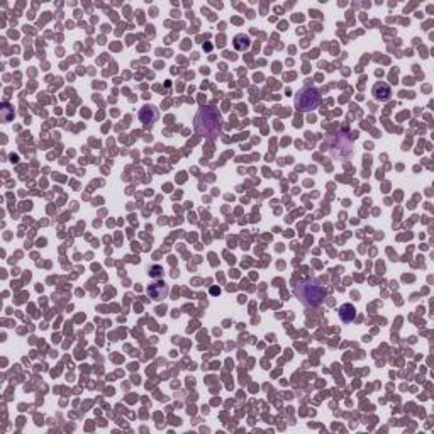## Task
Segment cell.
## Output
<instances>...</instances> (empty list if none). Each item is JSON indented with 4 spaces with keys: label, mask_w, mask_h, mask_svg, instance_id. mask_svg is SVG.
<instances>
[{
    "label": "cell",
    "mask_w": 434,
    "mask_h": 434,
    "mask_svg": "<svg viewBox=\"0 0 434 434\" xmlns=\"http://www.w3.org/2000/svg\"><path fill=\"white\" fill-rule=\"evenodd\" d=\"M195 131L207 138H217L223 133V119L214 107H202L194 119Z\"/></svg>",
    "instance_id": "obj_1"
},
{
    "label": "cell",
    "mask_w": 434,
    "mask_h": 434,
    "mask_svg": "<svg viewBox=\"0 0 434 434\" xmlns=\"http://www.w3.org/2000/svg\"><path fill=\"white\" fill-rule=\"evenodd\" d=\"M295 295L300 298V302L306 303L307 307H319L321 303L326 300L327 290L324 285H321V283L316 280H303L300 283H297Z\"/></svg>",
    "instance_id": "obj_2"
},
{
    "label": "cell",
    "mask_w": 434,
    "mask_h": 434,
    "mask_svg": "<svg viewBox=\"0 0 434 434\" xmlns=\"http://www.w3.org/2000/svg\"><path fill=\"white\" fill-rule=\"evenodd\" d=\"M321 105V94L314 86H306L297 94L295 97V107L300 112H309L314 110Z\"/></svg>",
    "instance_id": "obj_3"
},
{
    "label": "cell",
    "mask_w": 434,
    "mask_h": 434,
    "mask_svg": "<svg viewBox=\"0 0 434 434\" xmlns=\"http://www.w3.org/2000/svg\"><path fill=\"white\" fill-rule=\"evenodd\" d=\"M168 292H170V288H168L165 282H154L148 287V295L151 297L154 302H161L163 298H166Z\"/></svg>",
    "instance_id": "obj_4"
},
{
    "label": "cell",
    "mask_w": 434,
    "mask_h": 434,
    "mask_svg": "<svg viewBox=\"0 0 434 434\" xmlns=\"http://www.w3.org/2000/svg\"><path fill=\"white\" fill-rule=\"evenodd\" d=\"M158 117H160V112H158V109L151 104L143 105L141 110H139V120H141L143 124H154L158 120Z\"/></svg>",
    "instance_id": "obj_5"
},
{
    "label": "cell",
    "mask_w": 434,
    "mask_h": 434,
    "mask_svg": "<svg viewBox=\"0 0 434 434\" xmlns=\"http://www.w3.org/2000/svg\"><path fill=\"white\" fill-rule=\"evenodd\" d=\"M371 95H373V99L378 100V102H387V100H390V97H392V90H390V86L385 83V81H378V83H375L373 89H371Z\"/></svg>",
    "instance_id": "obj_6"
},
{
    "label": "cell",
    "mask_w": 434,
    "mask_h": 434,
    "mask_svg": "<svg viewBox=\"0 0 434 434\" xmlns=\"http://www.w3.org/2000/svg\"><path fill=\"white\" fill-rule=\"evenodd\" d=\"M337 312H339V317L343 322H351L356 317V309L353 307V303H343Z\"/></svg>",
    "instance_id": "obj_7"
},
{
    "label": "cell",
    "mask_w": 434,
    "mask_h": 434,
    "mask_svg": "<svg viewBox=\"0 0 434 434\" xmlns=\"http://www.w3.org/2000/svg\"><path fill=\"white\" fill-rule=\"evenodd\" d=\"M233 45H234V50L246 51V50H249V46H251V39H249L248 34H238V36H234Z\"/></svg>",
    "instance_id": "obj_8"
},
{
    "label": "cell",
    "mask_w": 434,
    "mask_h": 434,
    "mask_svg": "<svg viewBox=\"0 0 434 434\" xmlns=\"http://www.w3.org/2000/svg\"><path fill=\"white\" fill-rule=\"evenodd\" d=\"M0 112H2V120L4 122H11V120L14 119V109L12 105L9 102H4L2 104V109H0Z\"/></svg>",
    "instance_id": "obj_9"
},
{
    "label": "cell",
    "mask_w": 434,
    "mask_h": 434,
    "mask_svg": "<svg viewBox=\"0 0 434 434\" xmlns=\"http://www.w3.org/2000/svg\"><path fill=\"white\" fill-rule=\"evenodd\" d=\"M149 275H151L153 278H160V277H163V268L158 267V265H154V267L149 270Z\"/></svg>",
    "instance_id": "obj_10"
},
{
    "label": "cell",
    "mask_w": 434,
    "mask_h": 434,
    "mask_svg": "<svg viewBox=\"0 0 434 434\" xmlns=\"http://www.w3.org/2000/svg\"><path fill=\"white\" fill-rule=\"evenodd\" d=\"M210 292H212V293H214V295H215V293H219L221 290H219V288H212V290H210Z\"/></svg>",
    "instance_id": "obj_11"
}]
</instances>
